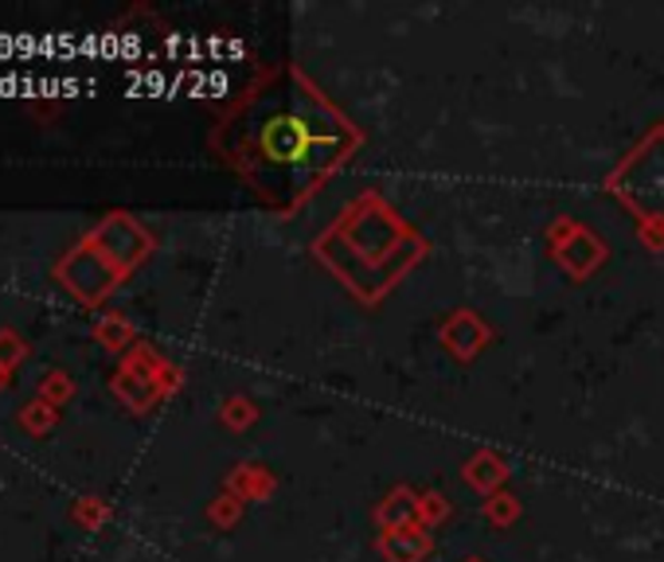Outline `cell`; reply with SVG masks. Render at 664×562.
<instances>
[{
    "label": "cell",
    "instance_id": "277c9868",
    "mask_svg": "<svg viewBox=\"0 0 664 562\" xmlns=\"http://www.w3.org/2000/svg\"><path fill=\"white\" fill-rule=\"evenodd\" d=\"M90 246H95L98 254H102L106 262H110L118 274H129V269L137 266V262L149 254V235H145L141 227H137L129 215H106L102 223H98L95 230H90L87 238Z\"/></svg>",
    "mask_w": 664,
    "mask_h": 562
},
{
    "label": "cell",
    "instance_id": "30bf717a",
    "mask_svg": "<svg viewBox=\"0 0 664 562\" xmlns=\"http://www.w3.org/2000/svg\"><path fill=\"white\" fill-rule=\"evenodd\" d=\"M36 51H40V40H36V36H17V56L32 59Z\"/></svg>",
    "mask_w": 664,
    "mask_h": 562
},
{
    "label": "cell",
    "instance_id": "8fae6325",
    "mask_svg": "<svg viewBox=\"0 0 664 562\" xmlns=\"http://www.w3.org/2000/svg\"><path fill=\"white\" fill-rule=\"evenodd\" d=\"M17 56V36H0V59Z\"/></svg>",
    "mask_w": 664,
    "mask_h": 562
},
{
    "label": "cell",
    "instance_id": "7c38bea8",
    "mask_svg": "<svg viewBox=\"0 0 664 562\" xmlns=\"http://www.w3.org/2000/svg\"><path fill=\"white\" fill-rule=\"evenodd\" d=\"M4 383H9V372H4V367H0V387H4Z\"/></svg>",
    "mask_w": 664,
    "mask_h": 562
},
{
    "label": "cell",
    "instance_id": "8992f818",
    "mask_svg": "<svg viewBox=\"0 0 664 562\" xmlns=\"http://www.w3.org/2000/svg\"><path fill=\"white\" fill-rule=\"evenodd\" d=\"M95 336H98V344H106V348H126L129 344V325L126 321H118V317H102L98 321V328H95Z\"/></svg>",
    "mask_w": 664,
    "mask_h": 562
},
{
    "label": "cell",
    "instance_id": "5b68a950",
    "mask_svg": "<svg viewBox=\"0 0 664 562\" xmlns=\"http://www.w3.org/2000/svg\"><path fill=\"white\" fill-rule=\"evenodd\" d=\"M56 418H59L56 406L43 403V398H40V403H32V406H24V414H20V422H24L28 434H48V430L56 426Z\"/></svg>",
    "mask_w": 664,
    "mask_h": 562
},
{
    "label": "cell",
    "instance_id": "3957f363",
    "mask_svg": "<svg viewBox=\"0 0 664 562\" xmlns=\"http://www.w3.org/2000/svg\"><path fill=\"white\" fill-rule=\"evenodd\" d=\"M56 277L63 282L67 289H71L75 297H79V302H87V305L106 302V297H110L113 289H118V282H121L118 269H113L110 262H106L90 243H79L75 250H67L63 258H59Z\"/></svg>",
    "mask_w": 664,
    "mask_h": 562
},
{
    "label": "cell",
    "instance_id": "6da1fadb",
    "mask_svg": "<svg viewBox=\"0 0 664 562\" xmlns=\"http://www.w3.org/2000/svg\"><path fill=\"white\" fill-rule=\"evenodd\" d=\"M360 149V129L294 63L266 71L219 129V152L274 211H297Z\"/></svg>",
    "mask_w": 664,
    "mask_h": 562
},
{
    "label": "cell",
    "instance_id": "52a82bcc",
    "mask_svg": "<svg viewBox=\"0 0 664 562\" xmlns=\"http://www.w3.org/2000/svg\"><path fill=\"white\" fill-rule=\"evenodd\" d=\"M67 395H71V379H67L63 372H48V375H43V383H40V398H43V403L63 406Z\"/></svg>",
    "mask_w": 664,
    "mask_h": 562
},
{
    "label": "cell",
    "instance_id": "ba28073f",
    "mask_svg": "<svg viewBox=\"0 0 664 562\" xmlns=\"http://www.w3.org/2000/svg\"><path fill=\"white\" fill-rule=\"evenodd\" d=\"M24 341H20L17 333H9V328H0V367H4V372H12V367L20 364V359H24Z\"/></svg>",
    "mask_w": 664,
    "mask_h": 562
},
{
    "label": "cell",
    "instance_id": "7a4b0ae2",
    "mask_svg": "<svg viewBox=\"0 0 664 562\" xmlns=\"http://www.w3.org/2000/svg\"><path fill=\"white\" fill-rule=\"evenodd\" d=\"M614 196L641 223H664V129H653L633 157L610 176Z\"/></svg>",
    "mask_w": 664,
    "mask_h": 562
},
{
    "label": "cell",
    "instance_id": "9c48e42d",
    "mask_svg": "<svg viewBox=\"0 0 664 562\" xmlns=\"http://www.w3.org/2000/svg\"><path fill=\"white\" fill-rule=\"evenodd\" d=\"M75 515H79L82 523H90V528H95V523H98V520H102V515H106V507L98 504L95 496H90V500H82V504L75 507Z\"/></svg>",
    "mask_w": 664,
    "mask_h": 562
}]
</instances>
